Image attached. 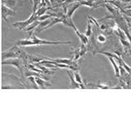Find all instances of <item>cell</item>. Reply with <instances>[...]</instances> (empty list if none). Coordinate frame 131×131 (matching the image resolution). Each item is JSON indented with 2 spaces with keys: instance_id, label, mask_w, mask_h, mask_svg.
Segmentation results:
<instances>
[{
  "instance_id": "cell-1",
  "label": "cell",
  "mask_w": 131,
  "mask_h": 131,
  "mask_svg": "<svg viewBox=\"0 0 131 131\" xmlns=\"http://www.w3.org/2000/svg\"><path fill=\"white\" fill-rule=\"evenodd\" d=\"M71 44V41H48L39 39L35 34H30L28 38L18 40L17 45L20 46H41V45H67Z\"/></svg>"
},
{
  "instance_id": "cell-2",
  "label": "cell",
  "mask_w": 131,
  "mask_h": 131,
  "mask_svg": "<svg viewBox=\"0 0 131 131\" xmlns=\"http://www.w3.org/2000/svg\"><path fill=\"white\" fill-rule=\"evenodd\" d=\"M22 52V51L18 49L17 46H13V47L2 52V59H3V60H9V59H16L18 56H21Z\"/></svg>"
},
{
  "instance_id": "cell-3",
  "label": "cell",
  "mask_w": 131,
  "mask_h": 131,
  "mask_svg": "<svg viewBox=\"0 0 131 131\" xmlns=\"http://www.w3.org/2000/svg\"><path fill=\"white\" fill-rule=\"evenodd\" d=\"M38 17L37 15H36V13H34V12H32V14L30 16V18H28L27 20H22V21H18V22H16L14 23L13 26L16 27V28L19 29V30H25V28H26L27 26H29L31 23H33L34 21L38 20Z\"/></svg>"
},
{
  "instance_id": "cell-4",
  "label": "cell",
  "mask_w": 131,
  "mask_h": 131,
  "mask_svg": "<svg viewBox=\"0 0 131 131\" xmlns=\"http://www.w3.org/2000/svg\"><path fill=\"white\" fill-rule=\"evenodd\" d=\"M100 53L102 54V55H105L107 59H108V60L111 62V64H112V66H113V67H114V70H115V77L116 78H119L120 77V68H119V66H118L117 63H116L115 59L113 58V57L111 56L110 52H101Z\"/></svg>"
},
{
  "instance_id": "cell-5",
  "label": "cell",
  "mask_w": 131,
  "mask_h": 131,
  "mask_svg": "<svg viewBox=\"0 0 131 131\" xmlns=\"http://www.w3.org/2000/svg\"><path fill=\"white\" fill-rule=\"evenodd\" d=\"M81 6V4L79 3H73V4H70L68 5L67 7H65V13L66 15L67 16V18L72 19L73 18V15L74 14L75 10L78 9V8Z\"/></svg>"
},
{
  "instance_id": "cell-6",
  "label": "cell",
  "mask_w": 131,
  "mask_h": 131,
  "mask_svg": "<svg viewBox=\"0 0 131 131\" xmlns=\"http://www.w3.org/2000/svg\"><path fill=\"white\" fill-rule=\"evenodd\" d=\"M15 15V12L12 8L8 7L5 5H2V18L4 20L7 21L8 17Z\"/></svg>"
},
{
  "instance_id": "cell-7",
  "label": "cell",
  "mask_w": 131,
  "mask_h": 131,
  "mask_svg": "<svg viewBox=\"0 0 131 131\" xmlns=\"http://www.w3.org/2000/svg\"><path fill=\"white\" fill-rule=\"evenodd\" d=\"M2 65H12L14 66V67H16V68H18V70H20V72L22 73V67H21L20 66V62H19V60H18V59H10V60H3L2 61Z\"/></svg>"
},
{
  "instance_id": "cell-8",
  "label": "cell",
  "mask_w": 131,
  "mask_h": 131,
  "mask_svg": "<svg viewBox=\"0 0 131 131\" xmlns=\"http://www.w3.org/2000/svg\"><path fill=\"white\" fill-rule=\"evenodd\" d=\"M73 29L74 30L76 35H77V37L79 38V39H80V41L81 42V44H83V45H85V46L88 45V36H86L85 34L81 33V31L78 30V28L75 26V25L73 27Z\"/></svg>"
},
{
  "instance_id": "cell-9",
  "label": "cell",
  "mask_w": 131,
  "mask_h": 131,
  "mask_svg": "<svg viewBox=\"0 0 131 131\" xmlns=\"http://www.w3.org/2000/svg\"><path fill=\"white\" fill-rule=\"evenodd\" d=\"M67 74H68V76L70 77V80H71V85H70L69 88H73V89H78V88H81V85H80V84L75 81L73 73H72L70 71H67Z\"/></svg>"
},
{
  "instance_id": "cell-10",
  "label": "cell",
  "mask_w": 131,
  "mask_h": 131,
  "mask_svg": "<svg viewBox=\"0 0 131 131\" xmlns=\"http://www.w3.org/2000/svg\"><path fill=\"white\" fill-rule=\"evenodd\" d=\"M35 80H36V82H37V84L39 85V88H46V86H51V84L48 83L47 80H45V79H43V78L36 77Z\"/></svg>"
},
{
  "instance_id": "cell-11",
  "label": "cell",
  "mask_w": 131,
  "mask_h": 131,
  "mask_svg": "<svg viewBox=\"0 0 131 131\" xmlns=\"http://www.w3.org/2000/svg\"><path fill=\"white\" fill-rule=\"evenodd\" d=\"M73 75H74L75 81H77L80 85H81V88H86V86H84L83 80H82V77H81V73H80L77 70H75V71H73Z\"/></svg>"
},
{
  "instance_id": "cell-12",
  "label": "cell",
  "mask_w": 131,
  "mask_h": 131,
  "mask_svg": "<svg viewBox=\"0 0 131 131\" xmlns=\"http://www.w3.org/2000/svg\"><path fill=\"white\" fill-rule=\"evenodd\" d=\"M50 8L49 7H46V6H43V7H39V9L37 10V12H35L36 15L38 17H40L42 15H45L46 14V12H47V10H49Z\"/></svg>"
},
{
  "instance_id": "cell-13",
  "label": "cell",
  "mask_w": 131,
  "mask_h": 131,
  "mask_svg": "<svg viewBox=\"0 0 131 131\" xmlns=\"http://www.w3.org/2000/svg\"><path fill=\"white\" fill-rule=\"evenodd\" d=\"M17 0H2V5H5L10 8H12L16 5Z\"/></svg>"
},
{
  "instance_id": "cell-14",
  "label": "cell",
  "mask_w": 131,
  "mask_h": 131,
  "mask_svg": "<svg viewBox=\"0 0 131 131\" xmlns=\"http://www.w3.org/2000/svg\"><path fill=\"white\" fill-rule=\"evenodd\" d=\"M62 21H63L62 18H52V19H51V23L47 25L46 29L50 28V27H52V25H54L56 24H59V23H62Z\"/></svg>"
},
{
  "instance_id": "cell-15",
  "label": "cell",
  "mask_w": 131,
  "mask_h": 131,
  "mask_svg": "<svg viewBox=\"0 0 131 131\" xmlns=\"http://www.w3.org/2000/svg\"><path fill=\"white\" fill-rule=\"evenodd\" d=\"M39 23H40V21H39V20H36V21H34L33 23H31V24L29 25V26H27L26 28L25 29L24 31H31V30H33L34 28H37L38 27V25H39Z\"/></svg>"
},
{
  "instance_id": "cell-16",
  "label": "cell",
  "mask_w": 131,
  "mask_h": 131,
  "mask_svg": "<svg viewBox=\"0 0 131 131\" xmlns=\"http://www.w3.org/2000/svg\"><path fill=\"white\" fill-rule=\"evenodd\" d=\"M91 34H92V21H91V19L88 18V26H86V30L85 35L88 36V37H90Z\"/></svg>"
},
{
  "instance_id": "cell-17",
  "label": "cell",
  "mask_w": 131,
  "mask_h": 131,
  "mask_svg": "<svg viewBox=\"0 0 131 131\" xmlns=\"http://www.w3.org/2000/svg\"><path fill=\"white\" fill-rule=\"evenodd\" d=\"M91 86H93V88H99V89H109L112 88L111 86L106 85V84H97V85H94V84H90Z\"/></svg>"
},
{
  "instance_id": "cell-18",
  "label": "cell",
  "mask_w": 131,
  "mask_h": 131,
  "mask_svg": "<svg viewBox=\"0 0 131 131\" xmlns=\"http://www.w3.org/2000/svg\"><path fill=\"white\" fill-rule=\"evenodd\" d=\"M96 39H97V41H98L99 43H101V44L105 43V42L107 41V38H106V36H105L104 34H99L98 36H97Z\"/></svg>"
},
{
  "instance_id": "cell-19",
  "label": "cell",
  "mask_w": 131,
  "mask_h": 131,
  "mask_svg": "<svg viewBox=\"0 0 131 131\" xmlns=\"http://www.w3.org/2000/svg\"><path fill=\"white\" fill-rule=\"evenodd\" d=\"M120 41H121V44L124 46L125 48H130V42H128L126 39H120Z\"/></svg>"
},
{
  "instance_id": "cell-20",
  "label": "cell",
  "mask_w": 131,
  "mask_h": 131,
  "mask_svg": "<svg viewBox=\"0 0 131 131\" xmlns=\"http://www.w3.org/2000/svg\"><path fill=\"white\" fill-rule=\"evenodd\" d=\"M40 5V0H33V10L32 12H37L38 8H39V6Z\"/></svg>"
},
{
  "instance_id": "cell-21",
  "label": "cell",
  "mask_w": 131,
  "mask_h": 131,
  "mask_svg": "<svg viewBox=\"0 0 131 131\" xmlns=\"http://www.w3.org/2000/svg\"><path fill=\"white\" fill-rule=\"evenodd\" d=\"M105 6H106V7H107V9L108 10L109 12H110L112 14H114V13H115V9H114V8L112 7V6H110V5H105Z\"/></svg>"
},
{
  "instance_id": "cell-22",
  "label": "cell",
  "mask_w": 131,
  "mask_h": 131,
  "mask_svg": "<svg viewBox=\"0 0 131 131\" xmlns=\"http://www.w3.org/2000/svg\"><path fill=\"white\" fill-rule=\"evenodd\" d=\"M7 88H14V86H3L2 89H7Z\"/></svg>"
},
{
  "instance_id": "cell-23",
  "label": "cell",
  "mask_w": 131,
  "mask_h": 131,
  "mask_svg": "<svg viewBox=\"0 0 131 131\" xmlns=\"http://www.w3.org/2000/svg\"><path fill=\"white\" fill-rule=\"evenodd\" d=\"M127 53H128L129 56H131V48H128V52H127Z\"/></svg>"
},
{
  "instance_id": "cell-24",
  "label": "cell",
  "mask_w": 131,
  "mask_h": 131,
  "mask_svg": "<svg viewBox=\"0 0 131 131\" xmlns=\"http://www.w3.org/2000/svg\"><path fill=\"white\" fill-rule=\"evenodd\" d=\"M126 2H128V1H130V0H125Z\"/></svg>"
},
{
  "instance_id": "cell-25",
  "label": "cell",
  "mask_w": 131,
  "mask_h": 131,
  "mask_svg": "<svg viewBox=\"0 0 131 131\" xmlns=\"http://www.w3.org/2000/svg\"><path fill=\"white\" fill-rule=\"evenodd\" d=\"M29 1H30V2H31V1H32V0H29Z\"/></svg>"
},
{
  "instance_id": "cell-26",
  "label": "cell",
  "mask_w": 131,
  "mask_h": 131,
  "mask_svg": "<svg viewBox=\"0 0 131 131\" xmlns=\"http://www.w3.org/2000/svg\"><path fill=\"white\" fill-rule=\"evenodd\" d=\"M130 48H131V42H130Z\"/></svg>"
}]
</instances>
